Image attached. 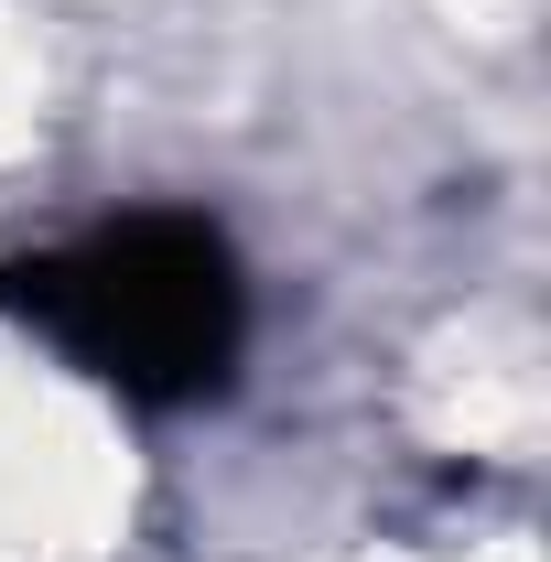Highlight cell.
Here are the masks:
<instances>
[{
    "label": "cell",
    "mask_w": 551,
    "mask_h": 562,
    "mask_svg": "<svg viewBox=\"0 0 551 562\" xmlns=\"http://www.w3.org/2000/svg\"><path fill=\"white\" fill-rule=\"evenodd\" d=\"M0 303L66 368H87L98 390H120L140 412L216 401L249 347V271H238L227 227L184 206H131L66 249L11 260Z\"/></svg>",
    "instance_id": "1"
}]
</instances>
